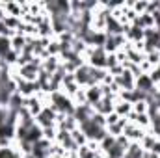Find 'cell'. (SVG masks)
<instances>
[{"label":"cell","mask_w":160,"mask_h":158,"mask_svg":"<svg viewBox=\"0 0 160 158\" xmlns=\"http://www.w3.org/2000/svg\"><path fill=\"white\" fill-rule=\"evenodd\" d=\"M47 101H48V104L56 110V114L58 116H73L75 114V102H73V99H69L65 93H62V91H54V93H50V95H47Z\"/></svg>","instance_id":"obj_1"},{"label":"cell","mask_w":160,"mask_h":158,"mask_svg":"<svg viewBox=\"0 0 160 158\" xmlns=\"http://www.w3.org/2000/svg\"><path fill=\"white\" fill-rule=\"evenodd\" d=\"M56 121H58V114H56V110H54L50 104H47V106L41 110V114L36 117V123L39 125L41 128H47V126H56Z\"/></svg>","instance_id":"obj_2"},{"label":"cell","mask_w":160,"mask_h":158,"mask_svg":"<svg viewBox=\"0 0 160 158\" xmlns=\"http://www.w3.org/2000/svg\"><path fill=\"white\" fill-rule=\"evenodd\" d=\"M134 89H138V91H142V93H145V95H153V93H157V86H155V82L151 80L149 75H145V73H142L140 77H136V87Z\"/></svg>","instance_id":"obj_3"},{"label":"cell","mask_w":160,"mask_h":158,"mask_svg":"<svg viewBox=\"0 0 160 158\" xmlns=\"http://www.w3.org/2000/svg\"><path fill=\"white\" fill-rule=\"evenodd\" d=\"M114 82L118 84V87H119L121 91H132L134 87H136V77L130 73V71H123L119 77H116Z\"/></svg>","instance_id":"obj_4"},{"label":"cell","mask_w":160,"mask_h":158,"mask_svg":"<svg viewBox=\"0 0 160 158\" xmlns=\"http://www.w3.org/2000/svg\"><path fill=\"white\" fill-rule=\"evenodd\" d=\"M145 132H147V130H143V128H140L138 125H134V123H130V121H128V123L125 125L123 136H127L130 143H140V141H142V138L145 136Z\"/></svg>","instance_id":"obj_5"},{"label":"cell","mask_w":160,"mask_h":158,"mask_svg":"<svg viewBox=\"0 0 160 158\" xmlns=\"http://www.w3.org/2000/svg\"><path fill=\"white\" fill-rule=\"evenodd\" d=\"M84 93H86V102L93 108L104 95H102V87L101 84H95V86H89V87H84Z\"/></svg>","instance_id":"obj_6"},{"label":"cell","mask_w":160,"mask_h":158,"mask_svg":"<svg viewBox=\"0 0 160 158\" xmlns=\"http://www.w3.org/2000/svg\"><path fill=\"white\" fill-rule=\"evenodd\" d=\"M143 34H145V30L138 28L136 24H130L125 30V39L130 45H138V43H143Z\"/></svg>","instance_id":"obj_7"},{"label":"cell","mask_w":160,"mask_h":158,"mask_svg":"<svg viewBox=\"0 0 160 158\" xmlns=\"http://www.w3.org/2000/svg\"><path fill=\"white\" fill-rule=\"evenodd\" d=\"M60 67H62V60H60V56H48V58L41 60V71H45V73L50 75V77H52Z\"/></svg>","instance_id":"obj_8"},{"label":"cell","mask_w":160,"mask_h":158,"mask_svg":"<svg viewBox=\"0 0 160 158\" xmlns=\"http://www.w3.org/2000/svg\"><path fill=\"white\" fill-rule=\"evenodd\" d=\"M114 104H116V99H110V97H102L95 106H93V112L95 114H101V116H108L114 112Z\"/></svg>","instance_id":"obj_9"},{"label":"cell","mask_w":160,"mask_h":158,"mask_svg":"<svg viewBox=\"0 0 160 158\" xmlns=\"http://www.w3.org/2000/svg\"><path fill=\"white\" fill-rule=\"evenodd\" d=\"M93 114H95V112H93V108H91L89 104H80V106H77V108H75L73 117L77 119V123H78V125H82V123L89 121Z\"/></svg>","instance_id":"obj_10"},{"label":"cell","mask_w":160,"mask_h":158,"mask_svg":"<svg viewBox=\"0 0 160 158\" xmlns=\"http://www.w3.org/2000/svg\"><path fill=\"white\" fill-rule=\"evenodd\" d=\"M132 24H136V26H138V28H142V30H151V28H157L155 17H153V15H149V13L138 15V17H136V21H134Z\"/></svg>","instance_id":"obj_11"},{"label":"cell","mask_w":160,"mask_h":158,"mask_svg":"<svg viewBox=\"0 0 160 158\" xmlns=\"http://www.w3.org/2000/svg\"><path fill=\"white\" fill-rule=\"evenodd\" d=\"M28 41H30V37H26V36H22V34H15V36L11 37V50H15V52L21 54V52L26 48Z\"/></svg>","instance_id":"obj_12"},{"label":"cell","mask_w":160,"mask_h":158,"mask_svg":"<svg viewBox=\"0 0 160 158\" xmlns=\"http://www.w3.org/2000/svg\"><path fill=\"white\" fill-rule=\"evenodd\" d=\"M114 112H116L119 117H128V116H130V112H132V104L118 99V101H116V104H114Z\"/></svg>","instance_id":"obj_13"},{"label":"cell","mask_w":160,"mask_h":158,"mask_svg":"<svg viewBox=\"0 0 160 158\" xmlns=\"http://www.w3.org/2000/svg\"><path fill=\"white\" fill-rule=\"evenodd\" d=\"M143 155H145V151L142 149V145H140V143H130V145H128V149L125 151L123 158H143Z\"/></svg>","instance_id":"obj_14"},{"label":"cell","mask_w":160,"mask_h":158,"mask_svg":"<svg viewBox=\"0 0 160 158\" xmlns=\"http://www.w3.org/2000/svg\"><path fill=\"white\" fill-rule=\"evenodd\" d=\"M114 145H116V138H114V136H110V134H106V136L99 141V151H101L102 155H106Z\"/></svg>","instance_id":"obj_15"},{"label":"cell","mask_w":160,"mask_h":158,"mask_svg":"<svg viewBox=\"0 0 160 158\" xmlns=\"http://www.w3.org/2000/svg\"><path fill=\"white\" fill-rule=\"evenodd\" d=\"M158 138H155L151 132H145V136L142 138V141H140V145H142V149L145 151V153H151V149H153V145H155V141H157Z\"/></svg>","instance_id":"obj_16"},{"label":"cell","mask_w":160,"mask_h":158,"mask_svg":"<svg viewBox=\"0 0 160 158\" xmlns=\"http://www.w3.org/2000/svg\"><path fill=\"white\" fill-rule=\"evenodd\" d=\"M143 62H147L151 67H157V65H160V52H158V50H151V52H147Z\"/></svg>","instance_id":"obj_17"},{"label":"cell","mask_w":160,"mask_h":158,"mask_svg":"<svg viewBox=\"0 0 160 158\" xmlns=\"http://www.w3.org/2000/svg\"><path fill=\"white\" fill-rule=\"evenodd\" d=\"M47 54H48V56H60V54H62V47H60V43L56 41V37L50 39L48 47H47Z\"/></svg>","instance_id":"obj_18"},{"label":"cell","mask_w":160,"mask_h":158,"mask_svg":"<svg viewBox=\"0 0 160 158\" xmlns=\"http://www.w3.org/2000/svg\"><path fill=\"white\" fill-rule=\"evenodd\" d=\"M71 136H73V140H75V143L82 147V145H86L88 143V138H86V134L80 130V128H75V130H71Z\"/></svg>","instance_id":"obj_19"},{"label":"cell","mask_w":160,"mask_h":158,"mask_svg":"<svg viewBox=\"0 0 160 158\" xmlns=\"http://www.w3.org/2000/svg\"><path fill=\"white\" fill-rule=\"evenodd\" d=\"M147 6H149V2H147V0L132 2V11H134L136 15H143V13H147Z\"/></svg>","instance_id":"obj_20"},{"label":"cell","mask_w":160,"mask_h":158,"mask_svg":"<svg viewBox=\"0 0 160 158\" xmlns=\"http://www.w3.org/2000/svg\"><path fill=\"white\" fill-rule=\"evenodd\" d=\"M132 112L134 114H149V102L145 101H138L132 104Z\"/></svg>","instance_id":"obj_21"},{"label":"cell","mask_w":160,"mask_h":158,"mask_svg":"<svg viewBox=\"0 0 160 158\" xmlns=\"http://www.w3.org/2000/svg\"><path fill=\"white\" fill-rule=\"evenodd\" d=\"M56 134H58V128L56 126H47V128H43V138L45 140H48V141H56Z\"/></svg>","instance_id":"obj_22"},{"label":"cell","mask_w":160,"mask_h":158,"mask_svg":"<svg viewBox=\"0 0 160 158\" xmlns=\"http://www.w3.org/2000/svg\"><path fill=\"white\" fill-rule=\"evenodd\" d=\"M116 65H121L119 60H118V54H108L106 56V71L112 69V67H116Z\"/></svg>","instance_id":"obj_23"},{"label":"cell","mask_w":160,"mask_h":158,"mask_svg":"<svg viewBox=\"0 0 160 158\" xmlns=\"http://www.w3.org/2000/svg\"><path fill=\"white\" fill-rule=\"evenodd\" d=\"M149 77H151V80H153L155 84H158V82H160V65H157V67H153V69H151Z\"/></svg>","instance_id":"obj_24"},{"label":"cell","mask_w":160,"mask_h":158,"mask_svg":"<svg viewBox=\"0 0 160 158\" xmlns=\"http://www.w3.org/2000/svg\"><path fill=\"white\" fill-rule=\"evenodd\" d=\"M119 119H121V117L118 116V114H116V112L108 114V116H106V126H110V125H116V123H118Z\"/></svg>","instance_id":"obj_25"},{"label":"cell","mask_w":160,"mask_h":158,"mask_svg":"<svg viewBox=\"0 0 160 158\" xmlns=\"http://www.w3.org/2000/svg\"><path fill=\"white\" fill-rule=\"evenodd\" d=\"M151 153L155 155V156H158L160 158V138L155 141V145H153V149H151Z\"/></svg>","instance_id":"obj_26"},{"label":"cell","mask_w":160,"mask_h":158,"mask_svg":"<svg viewBox=\"0 0 160 158\" xmlns=\"http://www.w3.org/2000/svg\"><path fill=\"white\" fill-rule=\"evenodd\" d=\"M157 32H158V36H160V24H158V26H157Z\"/></svg>","instance_id":"obj_27"}]
</instances>
